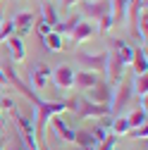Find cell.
Returning <instances> with one entry per match:
<instances>
[{"label": "cell", "mask_w": 148, "mask_h": 150, "mask_svg": "<svg viewBox=\"0 0 148 150\" xmlns=\"http://www.w3.org/2000/svg\"><path fill=\"white\" fill-rule=\"evenodd\" d=\"M36 110V136H43V131H46V124L53 119V117H60L62 112H67V103L65 100H41L38 105L33 107Z\"/></svg>", "instance_id": "cell-1"}, {"label": "cell", "mask_w": 148, "mask_h": 150, "mask_svg": "<svg viewBox=\"0 0 148 150\" xmlns=\"http://www.w3.org/2000/svg\"><path fill=\"white\" fill-rule=\"evenodd\" d=\"M12 115H14V124H17V129H19V134L24 136V143L29 145V150H43L41 148V143H38V136H36V129H33V122H29L19 110H12Z\"/></svg>", "instance_id": "cell-2"}, {"label": "cell", "mask_w": 148, "mask_h": 150, "mask_svg": "<svg viewBox=\"0 0 148 150\" xmlns=\"http://www.w3.org/2000/svg\"><path fill=\"white\" fill-rule=\"evenodd\" d=\"M3 74H5V81H7V83H12V86H14L17 91H19V93H22V96H24V98H26V100H29V103H31L33 107H36V105L41 103V98L36 96V91H33V88H29V86H26V83H24V81L19 79V74L14 71L12 62L3 67Z\"/></svg>", "instance_id": "cell-3"}, {"label": "cell", "mask_w": 148, "mask_h": 150, "mask_svg": "<svg viewBox=\"0 0 148 150\" xmlns=\"http://www.w3.org/2000/svg\"><path fill=\"white\" fill-rule=\"evenodd\" d=\"M132 96H134V93H132V83H127V81L122 79L117 86H112V96H110V112H115V115H117V112H120L129 100H132Z\"/></svg>", "instance_id": "cell-4"}, {"label": "cell", "mask_w": 148, "mask_h": 150, "mask_svg": "<svg viewBox=\"0 0 148 150\" xmlns=\"http://www.w3.org/2000/svg\"><path fill=\"white\" fill-rule=\"evenodd\" d=\"M77 62H81L88 71L100 74L107 67V50L105 52H77Z\"/></svg>", "instance_id": "cell-5"}, {"label": "cell", "mask_w": 148, "mask_h": 150, "mask_svg": "<svg viewBox=\"0 0 148 150\" xmlns=\"http://www.w3.org/2000/svg\"><path fill=\"white\" fill-rule=\"evenodd\" d=\"M50 81L58 86L60 91H67V88H74V69L67 64V62H62V64H58L53 69V74H50Z\"/></svg>", "instance_id": "cell-6"}, {"label": "cell", "mask_w": 148, "mask_h": 150, "mask_svg": "<svg viewBox=\"0 0 148 150\" xmlns=\"http://www.w3.org/2000/svg\"><path fill=\"white\" fill-rule=\"evenodd\" d=\"M110 96H112V86H107L105 81H100L98 86L86 91V100L96 103V105H107L110 107Z\"/></svg>", "instance_id": "cell-7"}, {"label": "cell", "mask_w": 148, "mask_h": 150, "mask_svg": "<svg viewBox=\"0 0 148 150\" xmlns=\"http://www.w3.org/2000/svg\"><path fill=\"white\" fill-rule=\"evenodd\" d=\"M12 22H14V36L24 38V36L33 29V24H36V14H33V12H29V10H24V12L17 14Z\"/></svg>", "instance_id": "cell-8"}, {"label": "cell", "mask_w": 148, "mask_h": 150, "mask_svg": "<svg viewBox=\"0 0 148 150\" xmlns=\"http://www.w3.org/2000/svg\"><path fill=\"white\" fill-rule=\"evenodd\" d=\"M50 74H53V69L48 67V64H43V62H38V64H33V69H31V88H36V91H41V88H46L48 86V81H50Z\"/></svg>", "instance_id": "cell-9"}, {"label": "cell", "mask_w": 148, "mask_h": 150, "mask_svg": "<svg viewBox=\"0 0 148 150\" xmlns=\"http://www.w3.org/2000/svg\"><path fill=\"white\" fill-rule=\"evenodd\" d=\"M103 79L100 74L96 71H88V69H81V71H74V88H81V91H91L93 86H98Z\"/></svg>", "instance_id": "cell-10"}, {"label": "cell", "mask_w": 148, "mask_h": 150, "mask_svg": "<svg viewBox=\"0 0 148 150\" xmlns=\"http://www.w3.org/2000/svg\"><path fill=\"white\" fill-rule=\"evenodd\" d=\"M105 71H107V86H117L122 81L124 64L115 57V52H110V50H107V67H105Z\"/></svg>", "instance_id": "cell-11"}, {"label": "cell", "mask_w": 148, "mask_h": 150, "mask_svg": "<svg viewBox=\"0 0 148 150\" xmlns=\"http://www.w3.org/2000/svg\"><path fill=\"white\" fill-rule=\"evenodd\" d=\"M93 33H96V24L88 22V19H81L77 26H74V31H72V41H74V45H81L88 38H93Z\"/></svg>", "instance_id": "cell-12"}, {"label": "cell", "mask_w": 148, "mask_h": 150, "mask_svg": "<svg viewBox=\"0 0 148 150\" xmlns=\"http://www.w3.org/2000/svg\"><path fill=\"white\" fill-rule=\"evenodd\" d=\"M50 124H53V131H55V134H58L65 143H74V134H77V129H74V126H69L62 117H53Z\"/></svg>", "instance_id": "cell-13"}, {"label": "cell", "mask_w": 148, "mask_h": 150, "mask_svg": "<svg viewBox=\"0 0 148 150\" xmlns=\"http://www.w3.org/2000/svg\"><path fill=\"white\" fill-rule=\"evenodd\" d=\"M110 52H115V57H117L122 64H132V57H134V48L129 45V43H124V41L115 38V41H112V50H110Z\"/></svg>", "instance_id": "cell-14"}, {"label": "cell", "mask_w": 148, "mask_h": 150, "mask_svg": "<svg viewBox=\"0 0 148 150\" xmlns=\"http://www.w3.org/2000/svg\"><path fill=\"white\" fill-rule=\"evenodd\" d=\"M7 48H10V60L12 62H24L26 60V48H24V41L19 36H10Z\"/></svg>", "instance_id": "cell-15"}, {"label": "cell", "mask_w": 148, "mask_h": 150, "mask_svg": "<svg viewBox=\"0 0 148 150\" xmlns=\"http://www.w3.org/2000/svg\"><path fill=\"white\" fill-rule=\"evenodd\" d=\"M129 3H132V0H110V14H112V24H124Z\"/></svg>", "instance_id": "cell-16"}, {"label": "cell", "mask_w": 148, "mask_h": 150, "mask_svg": "<svg viewBox=\"0 0 148 150\" xmlns=\"http://www.w3.org/2000/svg\"><path fill=\"white\" fill-rule=\"evenodd\" d=\"M84 12H86V17H91V19H100L105 12H110V0H100V3H86V5H84Z\"/></svg>", "instance_id": "cell-17"}, {"label": "cell", "mask_w": 148, "mask_h": 150, "mask_svg": "<svg viewBox=\"0 0 148 150\" xmlns=\"http://www.w3.org/2000/svg\"><path fill=\"white\" fill-rule=\"evenodd\" d=\"M132 64H134V71H136V74H148V57H146V48H134Z\"/></svg>", "instance_id": "cell-18"}, {"label": "cell", "mask_w": 148, "mask_h": 150, "mask_svg": "<svg viewBox=\"0 0 148 150\" xmlns=\"http://www.w3.org/2000/svg\"><path fill=\"white\" fill-rule=\"evenodd\" d=\"M132 93H136V96L146 103V96H148V74H136V76H134Z\"/></svg>", "instance_id": "cell-19"}, {"label": "cell", "mask_w": 148, "mask_h": 150, "mask_svg": "<svg viewBox=\"0 0 148 150\" xmlns=\"http://www.w3.org/2000/svg\"><path fill=\"white\" fill-rule=\"evenodd\" d=\"M81 22V14H72L67 22H60L58 26H53V31L58 33V36H72V31H74V26H77Z\"/></svg>", "instance_id": "cell-20"}, {"label": "cell", "mask_w": 148, "mask_h": 150, "mask_svg": "<svg viewBox=\"0 0 148 150\" xmlns=\"http://www.w3.org/2000/svg\"><path fill=\"white\" fill-rule=\"evenodd\" d=\"M74 143L79 145V150H81V148H96V145H98V141L93 138V134L86 131V129H79L77 134H74Z\"/></svg>", "instance_id": "cell-21"}, {"label": "cell", "mask_w": 148, "mask_h": 150, "mask_svg": "<svg viewBox=\"0 0 148 150\" xmlns=\"http://www.w3.org/2000/svg\"><path fill=\"white\" fill-rule=\"evenodd\" d=\"M129 131H132V126H129L127 117H122V115H117L112 122H110V134L112 136H127Z\"/></svg>", "instance_id": "cell-22"}, {"label": "cell", "mask_w": 148, "mask_h": 150, "mask_svg": "<svg viewBox=\"0 0 148 150\" xmlns=\"http://www.w3.org/2000/svg\"><path fill=\"white\" fill-rule=\"evenodd\" d=\"M41 19L43 22H48L50 26H58L60 24V17H58V12H55V5L53 3H46V0H43V3H41Z\"/></svg>", "instance_id": "cell-23"}, {"label": "cell", "mask_w": 148, "mask_h": 150, "mask_svg": "<svg viewBox=\"0 0 148 150\" xmlns=\"http://www.w3.org/2000/svg\"><path fill=\"white\" fill-rule=\"evenodd\" d=\"M41 43H43V48L50 50V52H60V50H62V36H58L55 31H50Z\"/></svg>", "instance_id": "cell-24"}, {"label": "cell", "mask_w": 148, "mask_h": 150, "mask_svg": "<svg viewBox=\"0 0 148 150\" xmlns=\"http://www.w3.org/2000/svg\"><path fill=\"white\" fill-rule=\"evenodd\" d=\"M146 119H148V115H146V105H141V107H136L132 115L127 117V122H129V126L132 129H136V126H143L146 124Z\"/></svg>", "instance_id": "cell-25"}, {"label": "cell", "mask_w": 148, "mask_h": 150, "mask_svg": "<svg viewBox=\"0 0 148 150\" xmlns=\"http://www.w3.org/2000/svg\"><path fill=\"white\" fill-rule=\"evenodd\" d=\"M112 26H115V24H112V14H110V12H105L100 19H98V29H96V31H100V33L105 36V33L112 29Z\"/></svg>", "instance_id": "cell-26"}, {"label": "cell", "mask_w": 148, "mask_h": 150, "mask_svg": "<svg viewBox=\"0 0 148 150\" xmlns=\"http://www.w3.org/2000/svg\"><path fill=\"white\" fill-rule=\"evenodd\" d=\"M10 36H14V22H12V19H7V22L0 24V43L7 41Z\"/></svg>", "instance_id": "cell-27"}, {"label": "cell", "mask_w": 148, "mask_h": 150, "mask_svg": "<svg viewBox=\"0 0 148 150\" xmlns=\"http://www.w3.org/2000/svg\"><path fill=\"white\" fill-rule=\"evenodd\" d=\"M91 134H93V138L100 143V141H105L107 136H110V124H100V126H96V129H91Z\"/></svg>", "instance_id": "cell-28"}, {"label": "cell", "mask_w": 148, "mask_h": 150, "mask_svg": "<svg viewBox=\"0 0 148 150\" xmlns=\"http://www.w3.org/2000/svg\"><path fill=\"white\" fill-rule=\"evenodd\" d=\"M33 29H36V33H38V38L43 41L46 38V36L53 31V26L48 24V22H43V19H36V24H33Z\"/></svg>", "instance_id": "cell-29"}, {"label": "cell", "mask_w": 148, "mask_h": 150, "mask_svg": "<svg viewBox=\"0 0 148 150\" xmlns=\"http://www.w3.org/2000/svg\"><path fill=\"white\" fill-rule=\"evenodd\" d=\"M115 145H117V136L110 134L105 141H100V143L96 145V150H115Z\"/></svg>", "instance_id": "cell-30"}, {"label": "cell", "mask_w": 148, "mask_h": 150, "mask_svg": "<svg viewBox=\"0 0 148 150\" xmlns=\"http://www.w3.org/2000/svg\"><path fill=\"white\" fill-rule=\"evenodd\" d=\"M127 136H132V138H136V141H146V136H148V126L143 124V126H136V129H132Z\"/></svg>", "instance_id": "cell-31"}, {"label": "cell", "mask_w": 148, "mask_h": 150, "mask_svg": "<svg viewBox=\"0 0 148 150\" xmlns=\"http://www.w3.org/2000/svg\"><path fill=\"white\" fill-rule=\"evenodd\" d=\"M62 3V7H72V5H77V3H81V0H60Z\"/></svg>", "instance_id": "cell-32"}, {"label": "cell", "mask_w": 148, "mask_h": 150, "mask_svg": "<svg viewBox=\"0 0 148 150\" xmlns=\"http://www.w3.org/2000/svg\"><path fill=\"white\" fill-rule=\"evenodd\" d=\"M7 81H5V74H3V67H0V88H5Z\"/></svg>", "instance_id": "cell-33"}, {"label": "cell", "mask_w": 148, "mask_h": 150, "mask_svg": "<svg viewBox=\"0 0 148 150\" xmlns=\"http://www.w3.org/2000/svg\"><path fill=\"white\" fill-rule=\"evenodd\" d=\"M5 150H24V145H19V143H17V145H10V148H5Z\"/></svg>", "instance_id": "cell-34"}, {"label": "cell", "mask_w": 148, "mask_h": 150, "mask_svg": "<svg viewBox=\"0 0 148 150\" xmlns=\"http://www.w3.org/2000/svg\"><path fill=\"white\" fill-rule=\"evenodd\" d=\"M5 124V115H3V107H0V126Z\"/></svg>", "instance_id": "cell-35"}, {"label": "cell", "mask_w": 148, "mask_h": 150, "mask_svg": "<svg viewBox=\"0 0 148 150\" xmlns=\"http://www.w3.org/2000/svg\"><path fill=\"white\" fill-rule=\"evenodd\" d=\"M3 22H5V19H3V12H0V24H3Z\"/></svg>", "instance_id": "cell-36"}, {"label": "cell", "mask_w": 148, "mask_h": 150, "mask_svg": "<svg viewBox=\"0 0 148 150\" xmlns=\"http://www.w3.org/2000/svg\"><path fill=\"white\" fill-rule=\"evenodd\" d=\"M0 150H5V143H0Z\"/></svg>", "instance_id": "cell-37"}, {"label": "cell", "mask_w": 148, "mask_h": 150, "mask_svg": "<svg viewBox=\"0 0 148 150\" xmlns=\"http://www.w3.org/2000/svg\"><path fill=\"white\" fill-rule=\"evenodd\" d=\"M81 150H96V148H81Z\"/></svg>", "instance_id": "cell-38"}, {"label": "cell", "mask_w": 148, "mask_h": 150, "mask_svg": "<svg viewBox=\"0 0 148 150\" xmlns=\"http://www.w3.org/2000/svg\"><path fill=\"white\" fill-rule=\"evenodd\" d=\"M0 91H3V88H0Z\"/></svg>", "instance_id": "cell-39"}]
</instances>
